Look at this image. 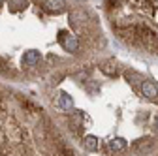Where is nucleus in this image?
I'll list each match as a JSON object with an SVG mask.
<instances>
[{"label":"nucleus","instance_id":"nucleus-1","mask_svg":"<svg viewBox=\"0 0 158 156\" xmlns=\"http://www.w3.org/2000/svg\"><path fill=\"white\" fill-rule=\"evenodd\" d=\"M106 11L124 45L158 55V0H107Z\"/></svg>","mask_w":158,"mask_h":156},{"label":"nucleus","instance_id":"nucleus-2","mask_svg":"<svg viewBox=\"0 0 158 156\" xmlns=\"http://www.w3.org/2000/svg\"><path fill=\"white\" fill-rule=\"evenodd\" d=\"M47 119L32 100L0 85V156H25V141L45 132Z\"/></svg>","mask_w":158,"mask_h":156},{"label":"nucleus","instance_id":"nucleus-3","mask_svg":"<svg viewBox=\"0 0 158 156\" xmlns=\"http://www.w3.org/2000/svg\"><path fill=\"white\" fill-rule=\"evenodd\" d=\"M40 60H42V55H40V51L28 49V51H25V55H23V58H21V64L27 66V68H34V66L40 64Z\"/></svg>","mask_w":158,"mask_h":156},{"label":"nucleus","instance_id":"nucleus-4","mask_svg":"<svg viewBox=\"0 0 158 156\" xmlns=\"http://www.w3.org/2000/svg\"><path fill=\"white\" fill-rule=\"evenodd\" d=\"M44 10L47 13L58 15V13H62L66 10V0H45V2H44Z\"/></svg>","mask_w":158,"mask_h":156},{"label":"nucleus","instance_id":"nucleus-5","mask_svg":"<svg viewBox=\"0 0 158 156\" xmlns=\"http://www.w3.org/2000/svg\"><path fill=\"white\" fill-rule=\"evenodd\" d=\"M141 94L145 96V98H149V100H156L158 98V87L152 81L143 79L141 81Z\"/></svg>","mask_w":158,"mask_h":156},{"label":"nucleus","instance_id":"nucleus-6","mask_svg":"<svg viewBox=\"0 0 158 156\" xmlns=\"http://www.w3.org/2000/svg\"><path fill=\"white\" fill-rule=\"evenodd\" d=\"M56 105L60 107L62 111H72L73 109V100H72V96L62 92L60 96H58V100H56Z\"/></svg>","mask_w":158,"mask_h":156},{"label":"nucleus","instance_id":"nucleus-7","mask_svg":"<svg viewBox=\"0 0 158 156\" xmlns=\"http://www.w3.org/2000/svg\"><path fill=\"white\" fill-rule=\"evenodd\" d=\"M124 149H126V139H123V138H115L109 141V150H113V152L124 150Z\"/></svg>","mask_w":158,"mask_h":156},{"label":"nucleus","instance_id":"nucleus-8","mask_svg":"<svg viewBox=\"0 0 158 156\" xmlns=\"http://www.w3.org/2000/svg\"><path fill=\"white\" fill-rule=\"evenodd\" d=\"M83 145H85L87 150H96L98 149V138H94V135H85Z\"/></svg>","mask_w":158,"mask_h":156},{"label":"nucleus","instance_id":"nucleus-9","mask_svg":"<svg viewBox=\"0 0 158 156\" xmlns=\"http://www.w3.org/2000/svg\"><path fill=\"white\" fill-rule=\"evenodd\" d=\"M152 149V139H139L135 143V150H139V152H145V150H151Z\"/></svg>","mask_w":158,"mask_h":156},{"label":"nucleus","instance_id":"nucleus-10","mask_svg":"<svg viewBox=\"0 0 158 156\" xmlns=\"http://www.w3.org/2000/svg\"><path fill=\"white\" fill-rule=\"evenodd\" d=\"M100 70L107 75H117V64L115 62H106V64L100 66Z\"/></svg>","mask_w":158,"mask_h":156},{"label":"nucleus","instance_id":"nucleus-11","mask_svg":"<svg viewBox=\"0 0 158 156\" xmlns=\"http://www.w3.org/2000/svg\"><path fill=\"white\" fill-rule=\"evenodd\" d=\"M156 130H158V119H156Z\"/></svg>","mask_w":158,"mask_h":156},{"label":"nucleus","instance_id":"nucleus-12","mask_svg":"<svg viewBox=\"0 0 158 156\" xmlns=\"http://www.w3.org/2000/svg\"><path fill=\"white\" fill-rule=\"evenodd\" d=\"M2 4H4V0H0V6H2Z\"/></svg>","mask_w":158,"mask_h":156}]
</instances>
